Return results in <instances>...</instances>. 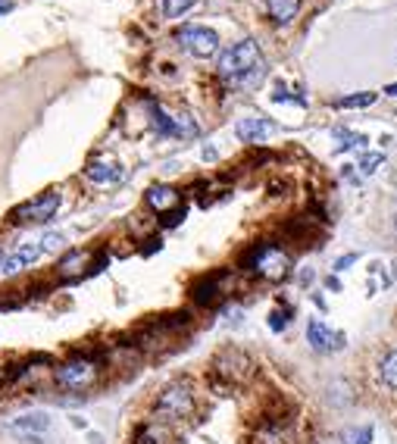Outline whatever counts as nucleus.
<instances>
[{"mask_svg":"<svg viewBox=\"0 0 397 444\" xmlns=\"http://www.w3.org/2000/svg\"><path fill=\"white\" fill-rule=\"evenodd\" d=\"M382 163H385V154H382V150H379V154H366V157L360 160V172H363V176H369V172H376Z\"/></svg>","mask_w":397,"mask_h":444,"instance_id":"obj_22","label":"nucleus"},{"mask_svg":"<svg viewBox=\"0 0 397 444\" xmlns=\"http://www.w3.org/2000/svg\"><path fill=\"white\" fill-rule=\"evenodd\" d=\"M285 326H288V316H285V313H272V316H269V329H272V332H282Z\"/></svg>","mask_w":397,"mask_h":444,"instance_id":"obj_26","label":"nucleus"},{"mask_svg":"<svg viewBox=\"0 0 397 444\" xmlns=\"http://www.w3.org/2000/svg\"><path fill=\"white\" fill-rule=\"evenodd\" d=\"M197 122L188 113H172V138H197Z\"/></svg>","mask_w":397,"mask_h":444,"instance_id":"obj_16","label":"nucleus"},{"mask_svg":"<svg viewBox=\"0 0 397 444\" xmlns=\"http://www.w3.org/2000/svg\"><path fill=\"white\" fill-rule=\"evenodd\" d=\"M10 10V0H0V13H6Z\"/></svg>","mask_w":397,"mask_h":444,"instance_id":"obj_30","label":"nucleus"},{"mask_svg":"<svg viewBox=\"0 0 397 444\" xmlns=\"http://www.w3.org/2000/svg\"><path fill=\"white\" fill-rule=\"evenodd\" d=\"M85 176H88L94 185H116V181H122L125 169L116 160H91L85 166Z\"/></svg>","mask_w":397,"mask_h":444,"instance_id":"obj_8","label":"nucleus"},{"mask_svg":"<svg viewBox=\"0 0 397 444\" xmlns=\"http://www.w3.org/2000/svg\"><path fill=\"white\" fill-rule=\"evenodd\" d=\"M144 201H147V207H150V210H157V213H169L172 207H179L181 197H179L176 188H169V185H154V188L147 191Z\"/></svg>","mask_w":397,"mask_h":444,"instance_id":"obj_13","label":"nucleus"},{"mask_svg":"<svg viewBox=\"0 0 397 444\" xmlns=\"http://www.w3.org/2000/svg\"><path fill=\"white\" fill-rule=\"evenodd\" d=\"M176 38L188 53H194V57H201V60L213 57V53L219 51V35L213 28H206V26H185Z\"/></svg>","mask_w":397,"mask_h":444,"instance_id":"obj_6","label":"nucleus"},{"mask_svg":"<svg viewBox=\"0 0 397 444\" xmlns=\"http://www.w3.org/2000/svg\"><path fill=\"white\" fill-rule=\"evenodd\" d=\"M307 338H309V347L313 351H332V347H341L344 344V335H338V332H332V329H325L319 319H309V326H307Z\"/></svg>","mask_w":397,"mask_h":444,"instance_id":"obj_9","label":"nucleus"},{"mask_svg":"<svg viewBox=\"0 0 397 444\" xmlns=\"http://www.w3.org/2000/svg\"><path fill=\"white\" fill-rule=\"evenodd\" d=\"M335 134H341V144H338V150H351V147H363V134H354V132H344V129H335Z\"/></svg>","mask_w":397,"mask_h":444,"instance_id":"obj_23","label":"nucleus"},{"mask_svg":"<svg viewBox=\"0 0 397 444\" xmlns=\"http://www.w3.org/2000/svg\"><path fill=\"white\" fill-rule=\"evenodd\" d=\"M385 94H391V97H397V85H388Z\"/></svg>","mask_w":397,"mask_h":444,"instance_id":"obj_29","label":"nucleus"},{"mask_svg":"<svg viewBox=\"0 0 397 444\" xmlns=\"http://www.w3.org/2000/svg\"><path fill=\"white\" fill-rule=\"evenodd\" d=\"M88 260H91V253H85V250L69 253V257L60 263V275L63 279H78V275L85 273V263H88Z\"/></svg>","mask_w":397,"mask_h":444,"instance_id":"obj_15","label":"nucleus"},{"mask_svg":"<svg viewBox=\"0 0 397 444\" xmlns=\"http://www.w3.org/2000/svg\"><path fill=\"white\" fill-rule=\"evenodd\" d=\"M394 226H397V219H394Z\"/></svg>","mask_w":397,"mask_h":444,"instance_id":"obj_32","label":"nucleus"},{"mask_svg":"<svg viewBox=\"0 0 397 444\" xmlns=\"http://www.w3.org/2000/svg\"><path fill=\"white\" fill-rule=\"evenodd\" d=\"M382 382L391 388V391H397V351H391L382 360Z\"/></svg>","mask_w":397,"mask_h":444,"instance_id":"obj_18","label":"nucleus"},{"mask_svg":"<svg viewBox=\"0 0 397 444\" xmlns=\"http://www.w3.org/2000/svg\"><path fill=\"white\" fill-rule=\"evenodd\" d=\"M354 260H356V253H347V257H341V260H338V266H335V269L341 273V269H347V266L354 263Z\"/></svg>","mask_w":397,"mask_h":444,"instance_id":"obj_27","label":"nucleus"},{"mask_svg":"<svg viewBox=\"0 0 397 444\" xmlns=\"http://www.w3.org/2000/svg\"><path fill=\"white\" fill-rule=\"evenodd\" d=\"M197 0H163V16H169V19H176V16L188 13Z\"/></svg>","mask_w":397,"mask_h":444,"instance_id":"obj_20","label":"nucleus"},{"mask_svg":"<svg viewBox=\"0 0 397 444\" xmlns=\"http://www.w3.org/2000/svg\"><path fill=\"white\" fill-rule=\"evenodd\" d=\"M213 297H216V279L201 282V285L194 288V300H197V304H210Z\"/></svg>","mask_w":397,"mask_h":444,"instance_id":"obj_21","label":"nucleus"},{"mask_svg":"<svg viewBox=\"0 0 397 444\" xmlns=\"http://www.w3.org/2000/svg\"><path fill=\"white\" fill-rule=\"evenodd\" d=\"M157 413L163 419H185L194 413V394L185 382L163 388V394L157 398Z\"/></svg>","mask_w":397,"mask_h":444,"instance_id":"obj_5","label":"nucleus"},{"mask_svg":"<svg viewBox=\"0 0 397 444\" xmlns=\"http://www.w3.org/2000/svg\"><path fill=\"white\" fill-rule=\"evenodd\" d=\"M38 257H44L41 253V244H22L16 253H10V257L0 263V269H4L6 275H13V273H19V269H26V266H31Z\"/></svg>","mask_w":397,"mask_h":444,"instance_id":"obj_12","label":"nucleus"},{"mask_svg":"<svg viewBox=\"0 0 397 444\" xmlns=\"http://www.w3.org/2000/svg\"><path fill=\"white\" fill-rule=\"evenodd\" d=\"M60 207V194L57 191H47L41 197H31L28 204H22V207L13 210V219L16 222H47L57 213Z\"/></svg>","mask_w":397,"mask_h":444,"instance_id":"obj_7","label":"nucleus"},{"mask_svg":"<svg viewBox=\"0 0 397 444\" xmlns=\"http://www.w3.org/2000/svg\"><path fill=\"white\" fill-rule=\"evenodd\" d=\"M47 426H51L47 413H28V416H19L16 423H10V432L19 435V438H38V435L47 432Z\"/></svg>","mask_w":397,"mask_h":444,"instance_id":"obj_11","label":"nucleus"},{"mask_svg":"<svg viewBox=\"0 0 397 444\" xmlns=\"http://www.w3.org/2000/svg\"><path fill=\"white\" fill-rule=\"evenodd\" d=\"M63 244H66V238H63V235H57V232H53V235H47V238H41V253H53V250H60V248H63Z\"/></svg>","mask_w":397,"mask_h":444,"instance_id":"obj_25","label":"nucleus"},{"mask_svg":"<svg viewBox=\"0 0 397 444\" xmlns=\"http://www.w3.org/2000/svg\"><path fill=\"white\" fill-rule=\"evenodd\" d=\"M213 369H216V376H222L228 385H244V382H250V376H253V360L244 351H238V347H222L216 354V360H213Z\"/></svg>","mask_w":397,"mask_h":444,"instance_id":"obj_4","label":"nucleus"},{"mask_svg":"<svg viewBox=\"0 0 397 444\" xmlns=\"http://www.w3.org/2000/svg\"><path fill=\"white\" fill-rule=\"evenodd\" d=\"M272 132V122L269 119H257V116H248L235 125V134L248 144H257V141H266V134Z\"/></svg>","mask_w":397,"mask_h":444,"instance_id":"obj_10","label":"nucleus"},{"mask_svg":"<svg viewBox=\"0 0 397 444\" xmlns=\"http://www.w3.org/2000/svg\"><path fill=\"white\" fill-rule=\"evenodd\" d=\"M344 438H347V444H369L372 441V429H369V426H363V429H356V432L351 429Z\"/></svg>","mask_w":397,"mask_h":444,"instance_id":"obj_24","label":"nucleus"},{"mask_svg":"<svg viewBox=\"0 0 397 444\" xmlns=\"http://www.w3.org/2000/svg\"><path fill=\"white\" fill-rule=\"evenodd\" d=\"M100 379V366L88 356H75V360H66L63 366L53 372V382L60 388H69V391H85Z\"/></svg>","mask_w":397,"mask_h":444,"instance_id":"obj_2","label":"nucleus"},{"mask_svg":"<svg viewBox=\"0 0 397 444\" xmlns=\"http://www.w3.org/2000/svg\"><path fill=\"white\" fill-rule=\"evenodd\" d=\"M0 263H4V248H0Z\"/></svg>","mask_w":397,"mask_h":444,"instance_id":"obj_31","label":"nucleus"},{"mask_svg":"<svg viewBox=\"0 0 397 444\" xmlns=\"http://www.w3.org/2000/svg\"><path fill=\"white\" fill-rule=\"evenodd\" d=\"M325 285H329V288H332V291H341V282H338V279H329V282H325Z\"/></svg>","mask_w":397,"mask_h":444,"instance_id":"obj_28","label":"nucleus"},{"mask_svg":"<svg viewBox=\"0 0 397 444\" xmlns=\"http://www.w3.org/2000/svg\"><path fill=\"white\" fill-rule=\"evenodd\" d=\"M266 10L279 26H288L300 10V0H266Z\"/></svg>","mask_w":397,"mask_h":444,"instance_id":"obj_14","label":"nucleus"},{"mask_svg":"<svg viewBox=\"0 0 397 444\" xmlns=\"http://www.w3.org/2000/svg\"><path fill=\"white\" fill-rule=\"evenodd\" d=\"M166 441H169V432L163 426H144L138 432V444H166Z\"/></svg>","mask_w":397,"mask_h":444,"instance_id":"obj_17","label":"nucleus"},{"mask_svg":"<svg viewBox=\"0 0 397 444\" xmlns=\"http://www.w3.org/2000/svg\"><path fill=\"white\" fill-rule=\"evenodd\" d=\"M263 73H266L263 51H260L257 41H250V38L232 44L219 57V75L226 78L232 88H250V85H257L260 78H263Z\"/></svg>","mask_w":397,"mask_h":444,"instance_id":"obj_1","label":"nucleus"},{"mask_svg":"<svg viewBox=\"0 0 397 444\" xmlns=\"http://www.w3.org/2000/svg\"><path fill=\"white\" fill-rule=\"evenodd\" d=\"M369 104H376V94L366 91V94H351V97H341L338 100V107L341 110H360V107H369Z\"/></svg>","mask_w":397,"mask_h":444,"instance_id":"obj_19","label":"nucleus"},{"mask_svg":"<svg viewBox=\"0 0 397 444\" xmlns=\"http://www.w3.org/2000/svg\"><path fill=\"white\" fill-rule=\"evenodd\" d=\"M250 269L269 282H282L291 273V257L282 248H275V244H260L250 253Z\"/></svg>","mask_w":397,"mask_h":444,"instance_id":"obj_3","label":"nucleus"}]
</instances>
